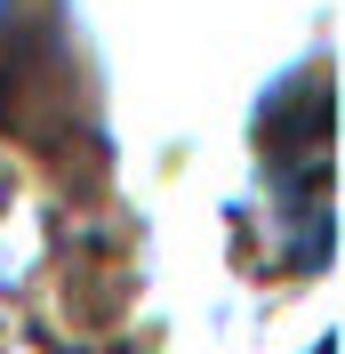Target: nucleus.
I'll list each match as a JSON object with an SVG mask.
<instances>
[{"instance_id": "f257e3e1", "label": "nucleus", "mask_w": 345, "mask_h": 354, "mask_svg": "<svg viewBox=\"0 0 345 354\" xmlns=\"http://www.w3.org/2000/svg\"><path fill=\"white\" fill-rule=\"evenodd\" d=\"M313 354H337V338H322V346H313Z\"/></svg>"}]
</instances>
